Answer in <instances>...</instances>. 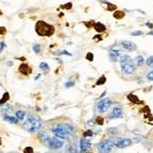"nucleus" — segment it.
<instances>
[{
  "mask_svg": "<svg viewBox=\"0 0 153 153\" xmlns=\"http://www.w3.org/2000/svg\"><path fill=\"white\" fill-rule=\"evenodd\" d=\"M51 132L54 137L63 140H70L72 134L75 132V126L68 122H55L51 125Z\"/></svg>",
  "mask_w": 153,
  "mask_h": 153,
  "instance_id": "f257e3e1",
  "label": "nucleus"
},
{
  "mask_svg": "<svg viewBox=\"0 0 153 153\" xmlns=\"http://www.w3.org/2000/svg\"><path fill=\"white\" fill-rule=\"evenodd\" d=\"M42 126H43L42 119L34 113H29L27 115V118H26L23 124H22L23 130H26L31 134L38 133L40 130H42Z\"/></svg>",
  "mask_w": 153,
  "mask_h": 153,
  "instance_id": "f03ea898",
  "label": "nucleus"
},
{
  "mask_svg": "<svg viewBox=\"0 0 153 153\" xmlns=\"http://www.w3.org/2000/svg\"><path fill=\"white\" fill-rule=\"evenodd\" d=\"M35 30L37 32V34L39 36H43V37H51L54 34V27L51 26L49 23H47L46 21L43 20H38L36 23Z\"/></svg>",
  "mask_w": 153,
  "mask_h": 153,
  "instance_id": "7ed1b4c3",
  "label": "nucleus"
},
{
  "mask_svg": "<svg viewBox=\"0 0 153 153\" xmlns=\"http://www.w3.org/2000/svg\"><path fill=\"white\" fill-rule=\"evenodd\" d=\"M112 104H113L112 99H110V98H103V99H101V100H99L97 102L96 110H97V112H99L101 114L106 113L108 111V109L112 106Z\"/></svg>",
  "mask_w": 153,
  "mask_h": 153,
  "instance_id": "20e7f679",
  "label": "nucleus"
},
{
  "mask_svg": "<svg viewBox=\"0 0 153 153\" xmlns=\"http://www.w3.org/2000/svg\"><path fill=\"white\" fill-rule=\"evenodd\" d=\"M114 145L110 139H104L96 144V149L99 153H110L113 149Z\"/></svg>",
  "mask_w": 153,
  "mask_h": 153,
  "instance_id": "39448f33",
  "label": "nucleus"
},
{
  "mask_svg": "<svg viewBox=\"0 0 153 153\" xmlns=\"http://www.w3.org/2000/svg\"><path fill=\"white\" fill-rule=\"evenodd\" d=\"M111 142L113 143V145L116 148L119 149H123L126 147H130L133 145V140L130 138H122V137H114V138H110Z\"/></svg>",
  "mask_w": 153,
  "mask_h": 153,
  "instance_id": "423d86ee",
  "label": "nucleus"
},
{
  "mask_svg": "<svg viewBox=\"0 0 153 153\" xmlns=\"http://www.w3.org/2000/svg\"><path fill=\"white\" fill-rule=\"evenodd\" d=\"M47 146L50 148V149H52V150H59L61 149L63 146H64V142L56 137H51V139L49 140Z\"/></svg>",
  "mask_w": 153,
  "mask_h": 153,
  "instance_id": "0eeeda50",
  "label": "nucleus"
},
{
  "mask_svg": "<svg viewBox=\"0 0 153 153\" xmlns=\"http://www.w3.org/2000/svg\"><path fill=\"white\" fill-rule=\"evenodd\" d=\"M120 69L124 74H132L136 70V64L132 62H120Z\"/></svg>",
  "mask_w": 153,
  "mask_h": 153,
  "instance_id": "6e6552de",
  "label": "nucleus"
},
{
  "mask_svg": "<svg viewBox=\"0 0 153 153\" xmlns=\"http://www.w3.org/2000/svg\"><path fill=\"white\" fill-rule=\"evenodd\" d=\"M91 142L86 138H81L80 140V152L81 153H88L91 149Z\"/></svg>",
  "mask_w": 153,
  "mask_h": 153,
  "instance_id": "1a4fd4ad",
  "label": "nucleus"
},
{
  "mask_svg": "<svg viewBox=\"0 0 153 153\" xmlns=\"http://www.w3.org/2000/svg\"><path fill=\"white\" fill-rule=\"evenodd\" d=\"M123 114V111H122V108L120 106H114L111 110V112L109 113V119H114V118H119L121 117Z\"/></svg>",
  "mask_w": 153,
  "mask_h": 153,
  "instance_id": "9d476101",
  "label": "nucleus"
},
{
  "mask_svg": "<svg viewBox=\"0 0 153 153\" xmlns=\"http://www.w3.org/2000/svg\"><path fill=\"white\" fill-rule=\"evenodd\" d=\"M38 140L42 143V144H45V145H47L48 144V142H49V140L51 139V137L49 136V134L46 132V131H44V130H40L39 132H38Z\"/></svg>",
  "mask_w": 153,
  "mask_h": 153,
  "instance_id": "9b49d317",
  "label": "nucleus"
},
{
  "mask_svg": "<svg viewBox=\"0 0 153 153\" xmlns=\"http://www.w3.org/2000/svg\"><path fill=\"white\" fill-rule=\"evenodd\" d=\"M120 55H121V53L119 52V50H117V49H110L108 57H109L110 61H112V62H116V61H118V59H119Z\"/></svg>",
  "mask_w": 153,
  "mask_h": 153,
  "instance_id": "f8f14e48",
  "label": "nucleus"
},
{
  "mask_svg": "<svg viewBox=\"0 0 153 153\" xmlns=\"http://www.w3.org/2000/svg\"><path fill=\"white\" fill-rule=\"evenodd\" d=\"M18 71L24 75H29L32 72V67L28 63H21L18 67Z\"/></svg>",
  "mask_w": 153,
  "mask_h": 153,
  "instance_id": "ddd939ff",
  "label": "nucleus"
},
{
  "mask_svg": "<svg viewBox=\"0 0 153 153\" xmlns=\"http://www.w3.org/2000/svg\"><path fill=\"white\" fill-rule=\"evenodd\" d=\"M121 46H122L123 49H125L128 51H135L137 49L136 44L131 42V41H122L121 42Z\"/></svg>",
  "mask_w": 153,
  "mask_h": 153,
  "instance_id": "4468645a",
  "label": "nucleus"
},
{
  "mask_svg": "<svg viewBox=\"0 0 153 153\" xmlns=\"http://www.w3.org/2000/svg\"><path fill=\"white\" fill-rule=\"evenodd\" d=\"M12 110H13V106H12L11 104H5V105H3V107L1 108L0 112H1V114H2V116H3V115H6V114H9Z\"/></svg>",
  "mask_w": 153,
  "mask_h": 153,
  "instance_id": "2eb2a0df",
  "label": "nucleus"
},
{
  "mask_svg": "<svg viewBox=\"0 0 153 153\" xmlns=\"http://www.w3.org/2000/svg\"><path fill=\"white\" fill-rule=\"evenodd\" d=\"M93 28H94V30L97 32V33H102V32H104L105 30H106V27L102 23V22H95L94 24H93Z\"/></svg>",
  "mask_w": 153,
  "mask_h": 153,
  "instance_id": "dca6fc26",
  "label": "nucleus"
},
{
  "mask_svg": "<svg viewBox=\"0 0 153 153\" xmlns=\"http://www.w3.org/2000/svg\"><path fill=\"white\" fill-rule=\"evenodd\" d=\"M3 119L9 123H12V124H16L18 123V119L15 117V116H12L10 114H6V115H3Z\"/></svg>",
  "mask_w": 153,
  "mask_h": 153,
  "instance_id": "f3484780",
  "label": "nucleus"
},
{
  "mask_svg": "<svg viewBox=\"0 0 153 153\" xmlns=\"http://www.w3.org/2000/svg\"><path fill=\"white\" fill-rule=\"evenodd\" d=\"M26 115H27V112H26L24 110H21V109H18V110H16L14 112V116L18 119V121L23 120L24 117H26Z\"/></svg>",
  "mask_w": 153,
  "mask_h": 153,
  "instance_id": "a211bd4d",
  "label": "nucleus"
},
{
  "mask_svg": "<svg viewBox=\"0 0 153 153\" xmlns=\"http://www.w3.org/2000/svg\"><path fill=\"white\" fill-rule=\"evenodd\" d=\"M10 99V94L8 93V92H5L3 95H2V97H1V99H0V106H3V105H5L7 102H8V100Z\"/></svg>",
  "mask_w": 153,
  "mask_h": 153,
  "instance_id": "6ab92c4d",
  "label": "nucleus"
},
{
  "mask_svg": "<svg viewBox=\"0 0 153 153\" xmlns=\"http://www.w3.org/2000/svg\"><path fill=\"white\" fill-rule=\"evenodd\" d=\"M65 153H79L78 147H76L75 144H69V145L66 146Z\"/></svg>",
  "mask_w": 153,
  "mask_h": 153,
  "instance_id": "aec40b11",
  "label": "nucleus"
},
{
  "mask_svg": "<svg viewBox=\"0 0 153 153\" xmlns=\"http://www.w3.org/2000/svg\"><path fill=\"white\" fill-rule=\"evenodd\" d=\"M128 99H129V100L132 102V103H134V104L142 103L141 100H140L136 95H134V94H129V95H128Z\"/></svg>",
  "mask_w": 153,
  "mask_h": 153,
  "instance_id": "412c9836",
  "label": "nucleus"
},
{
  "mask_svg": "<svg viewBox=\"0 0 153 153\" xmlns=\"http://www.w3.org/2000/svg\"><path fill=\"white\" fill-rule=\"evenodd\" d=\"M135 63H136V66H142V65L145 63L144 57H143L142 55L136 56V58H135Z\"/></svg>",
  "mask_w": 153,
  "mask_h": 153,
  "instance_id": "4be33fe9",
  "label": "nucleus"
},
{
  "mask_svg": "<svg viewBox=\"0 0 153 153\" xmlns=\"http://www.w3.org/2000/svg\"><path fill=\"white\" fill-rule=\"evenodd\" d=\"M113 16L116 19H120V18H122L124 16V12L122 10H116V11L113 12Z\"/></svg>",
  "mask_w": 153,
  "mask_h": 153,
  "instance_id": "5701e85b",
  "label": "nucleus"
},
{
  "mask_svg": "<svg viewBox=\"0 0 153 153\" xmlns=\"http://www.w3.org/2000/svg\"><path fill=\"white\" fill-rule=\"evenodd\" d=\"M107 134H109L111 136H116L118 134L117 128H109V129H107Z\"/></svg>",
  "mask_w": 153,
  "mask_h": 153,
  "instance_id": "b1692460",
  "label": "nucleus"
},
{
  "mask_svg": "<svg viewBox=\"0 0 153 153\" xmlns=\"http://www.w3.org/2000/svg\"><path fill=\"white\" fill-rule=\"evenodd\" d=\"M106 82V76L105 75H101L100 78L98 79V81L96 82V85L97 86H101V85H104Z\"/></svg>",
  "mask_w": 153,
  "mask_h": 153,
  "instance_id": "393cba45",
  "label": "nucleus"
},
{
  "mask_svg": "<svg viewBox=\"0 0 153 153\" xmlns=\"http://www.w3.org/2000/svg\"><path fill=\"white\" fill-rule=\"evenodd\" d=\"M145 64H146L148 67H151V68H153V55H152V56H149V57L146 59V61H145Z\"/></svg>",
  "mask_w": 153,
  "mask_h": 153,
  "instance_id": "a878e982",
  "label": "nucleus"
},
{
  "mask_svg": "<svg viewBox=\"0 0 153 153\" xmlns=\"http://www.w3.org/2000/svg\"><path fill=\"white\" fill-rule=\"evenodd\" d=\"M94 121H95V124H99V125H103L104 124V118L102 116H97Z\"/></svg>",
  "mask_w": 153,
  "mask_h": 153,
  "instance_id": "bb28decb",
  "label": "nucleus"
},
{
  "mask_svg": "<svg viewBox=\"0 0 153 153\" xmlns=\"http://www.w3.org/2000/svg\"><path fill=\"white\" fill-rule=\"evenodd\" d=\"M33 50L36 54H40L41 53V45L40 44H34L33 45Z\"/></svg>",
  "mask_w": 153,
  "mask_h": 153,
  "instance_id": "cd10ccee",
  "label": "nucleus"
},
{
  "mask_svg": "<svg viewBox=\"0 0 153 153\" xmlns=\"http://www.w3.org/2000/svg\"><path fill=\"white\" fill-rule=\"evenodd\" d=\"M39 67L41 68V69H43L44 71H47V70H49V65H48V63H46V62H41L40 64H39Z\"/></svg>",
  "mask_w": 153,
  "mask_h": 153,
  "instance_id": "c85d7f7f",
  "label": "nucleus"
},
{
  "mask_svg": "<svg viewBox=\"0 0 153 153\" xmlns=\"http://www.w3.org/2000/svg\"><path fill=\"white\" fill-rule=\"evenodd\" d=\"M93 136V132H92V130H90V129H88L86 132H84V134H83V137L84 138H87V137H92Z\"/></svg>",
  "mask_w": 153,
  "mask_h": 153,
  "instance_id": "c756f323",
  "label": "nucleus"
},
{
  "mask_svg": "<svg viewBox=\"0 0 153 153\" xmlns=\"http://www.w3.org/2000/svg\"><path fill=\"white\" fill-rule=\"evenodd\" d=\"M74 86V82H72V81H67V82H65V84H64V87L66 88V89H69V88H71V87H73Z\"/></svg>",
  "mask_w": 153,
  "mask_h": 153,
  "instance_id": "7c9ffc66",
  "label": "nucleus"
},
{
  "mask_svg": "<svg viewBox=\"0 0 153 153\" xmlns=\"http://www.w3.org/2000/svg\"><path fill=\"white\" fill-rule=\"evenodd\" d=\"M23 153H34V149L31 146H27L23 149Z\"/></svg>",
  "mask_w": 153,
  "mask_h": 153,
  "instance_id": "2f4dec72",
  "label": "nucleus"
},
{
  "mask_svg": "<svg viewBox=\"0 0 153 153\" xmlns=\"http://www.w3.org/2000/svg\"><path fill=\"white\" fill-rule=\"evenodd\" d=\"M56 54H58V55H67V56H71V53L68 52V51H66V50L60 51V52H58V53H56Z\"/></svg>",
  "mask_w": 153,
  "mask_h": 153,
  "instance_id": "473e14b6",
  "label": "nucleus"
},
{
  "mask_svg": "<svg viewBox=\"0 0 153 153\" xmlns=\"http://www.w3.org/2000/svg\"><path fill=\"white\" fill-rule=\"evenodd\" d=\"M146 79L149 80V81H153V70L149 71V72L146 74Z\"/></svg>",
  "mask_w": 153,
  "mask_h": 153,
  "instance_id": "72a5a7b5",
  "label": "nucleus"
},
{
  "mask_svg": "<svg viewBox=\"0 0 153 153\" xmlns=\"http://www.w3.org/2000/svg\"><path fill=\"white\" fill-rule=\"evenodd\" d=\"M86 58H87V60H89V61H93V59H94V55H93V53H91V52L87 53Z\"/></svg>",
  "mask_w": 153,
  "mask_h": 153,
  "instance_id": "f704fd0d",
  "label": "nucleus"
},
{
  "mask_svg": "<svg viewBox=\"0 0 153 153\" xmlns=\"http://www.w3.org/2000/svg\"><path fill=\"white\" fill-rule=\"evenodd\" d=\"M141 35H143L142 31H135V32L131 33V36H141Z\"/></svg>",
  "mask_w": 153,
  "mask_h": 153,
  "instance_id": "c9c22d12",
  "label": "nucleus"
},
{
  "mask_svg": "<svg viewBox=\"0 0 153 153\" xmlns=\"http://www.w3.org/2000/svg\"><path fill=\"white\" fill-rule=\"evenodd\" d=\"M71 6H72V4H71L70 2H68V3H66V4H63L61 7H62V8H65V9H70Z\"/></svg>",
  "mask_w": 153,
  "mask_h": 153,
  "instance_id": "e433bc0d",
  "label": "nucleus"
},
{
  "mask_svg": "<svg viewBox=\"0 0 153 153\" xmlns=\"http://www.w3.org/2000/svg\"><path fill=\"white\" fill-rule=\"evenodd\" d=\"M107 5H108V7H107V9L108 10H114L115 8H116V6L115 5H113V4H111V3H107Z\"/></svg>",
  "mask_w": 153,
  "mask_h": 153,
  "instance_id": "4c0bfd02",
  "label": "nucleus"
},
{
  "mask_svg": "<svg viewBox=\"0 0 153 153\" xmlns=\"http://www.w3.org/2000/svg\"><path fill=\"white\" fill-rule=\"evenodd\" d=\"M5 47H6V44H5L4 42H0V53L2 52L3 49H4Z\"/></svg>",
  "mask_w": 153,
  "mask_h": 153,
  "instance_id": "58836bf2",
  "label": "nucleus"
},
{
  "mask_svg": "<svg viewBox=\"0 0 153 153\" xmlns=\"http://www.w3.org/2000/svg\"><path fill=\"white\" fill-rule=\"evenodd\" d=\"M5 34H6V28L0 27V35H5Z\"/></svg>",
  "mask_w": 153,
  "mask_h": 153,
  "instance_id": "ea45409f",
  "label": "nucleus"
},
{
  "mask_svg": "<svg viewBox=\"0 0 153 153\" xmlns=\"http://www.w3.org/2000/svg\"><path fill=\"white\" fill-rule=\"evenodd\" d=\"M87 124L90 125V126H94V125H95V121H94L93 119H89V120L87 121Z\"/></svg>",
  "mask_w": 153,
  "mask_h": 153,
  "instance_id": "a19ab883",
  "label": "nucleus"
},
{
  "mask_svg": "<svg viewBox=\"0 0 153 153\" xmlns=\"http://www.w3.org/2000/svg\"><path fill=\"white\" fill-rule=\"evenodd\" d=\"M93 39H94L95 41H101V40H102V37H101L100 35H96V36L93 37Z\"/></svg>",
  "mask_w": 153,
  "mask_h": 153,
  "instance_id": "79ce46f5",
  "label": "nucleus"
},
{
  "mask_svg": "<svg viewBox=\"0 0 153 153\" xmlns=\"http://www.w3.org/2000/svg\"><path fill=\"white\" fill-rule=\"evenodd\" d=\"M146 26H147V27H148V28H150V29H152V28H153V23H151L150 21H148V22H146Z\"/></svg>",
  "mask_w": 153,
  "mask_h": 153,
  "instance_id": "37998d69",
  "label": "nucleus"
},
{
  "mask_svg": "<svg viewBox=\"0 0 153 153\" xmlns=\"http://www.w3.org/2000/svg\"><path fill=\"white\" fill-rule=\"evenodd\" d=\"M41 78V73H39V74H37L36 76H35V81H37V80H39Z\"/></svg>",
  "mask_w": 153,
  "mask_h": 153,
  "instance_id": "c03bdc74",
  "label": "nucleus"
},
{
  "mask_svg": "<svg viewBox=\"0 0 153 153\" xmlns=\"http://www.w3.org/2000/svg\"><path fill=\"white\" fill-rule=\"evenodd\" d=\"M105 95H106V91H104V92H103V93H102V94H101V96H100V97H99V98H103V97H104V96H105Z\"/></svg>",
  "mask_w": 153,
  "mask_h": 153,
  "instance_id": "a18cd8bd",
  "label": "nucleus"
},
{
  "mask_svg": "<svg viewBox=\"0 0 153 153\" xmlns=\"http://www.w3.org/2000/svg\"><path fill=\"white\" fill-rule=\"evenodd\" d=\"M7 65H9V66H11V65H12V62H11V61H9V62H7Z\"/></svg>",
  "mask_w": 153,
  "mask_h": 153,
  "instance_id": "49530a36",
  "label": "nucleus"
},
{
  "mask_svg": "<svg viewBox=\"0 0 153 153\" xmlns=\"http://www.w3.org/2000/svg\"><path fill=\"white\" fill-rule=\"evenodd\" d=\"M149 35H152V36H153V32H152V31H151V32H149Z\"/></svg>",
  "mask_w": 153,
  "mask_h": 153,
  "instance_id": "de8ad7c7",
  "label": "nucleus"
},
{
  "mask_svg": "<svg viewBox=\"0 0 153 153\" xmlns=\"http://www.w3.org/2000/svg\"><path fill=\"white\" fill-rule=\"evenodd\" d=\"M1 14H2V11H1V10H0V15H1Z\"/></svg>",
  "mask_w": 153,
  "mask_h": 153,
  "instance_id": "09e8293b",
  "label": "nucleus"
}]
</instances>
